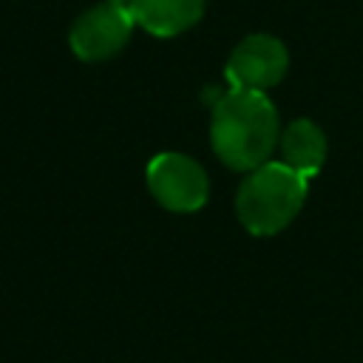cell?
<instances>
[{
    "label": "cell",
    "mask_w": 363,
    "mask_h": 363,
    "mask_svg": "<svg viewBox=\"0 0 363 363\" xmlns=\"http://www.w3.org/2000/svg\"><path fill=\"white\" fill-rule=\"evenodd\" d=\"M286 65H289V54L278 37L250 34L247 40H241L233 48V54L224 65V77H227L230 88L267 91L284 79Z\"/></svg>",
    "instance_id": "cell-5"
},
{
    "label": "cell",
    "mask_w": 363,
    "mask_h": 363,
    "mask_svg": "<svg viewBox=\"0 0 363 363\" xmlns=\"http://www.w3.org/2000/svg\"><path fill=\"white\" fill-rule=\"evenodd\" d=\"M204 11V0H133V20L153 37L187 31Z\"/></svg>",
    "instance_id": "cell-7"
},
{
    "label": "cell",
    "mask_w": 363,
    "mask_h": 363,
    "mask_svg": "<svg viewBox=\"0 0 363 363\" xmlns=\"http://www.w3.org/2000/svg\"><path fill=\"white\" fill-rule=\"evenodd\" d=\"M281 162L312 179L326 162V136L312 119H295L281 130L278 139Z\"/></svg>",
    "instance_id": "cell-6"
},
{
    "label": "cell",
    "mask_w": 363,
    "mask_h": 363,
    "mask_svg": "<svg viewBox=\"0 0 363 363\" xmlns=\"http://www.w3.org/2000/svg\"><path fill=\"white\" fill-rule=\"evenodd\" d=\"M278 111L264 91L230 88L213 102L210 145L233 170H252L278 147Z\"/></svg>",
    "instance_id": "cell-1"
},
{
    "label": "cell",
    "mask_w": 363,
    "mask_h": 363,
    "mask_svg": "<svg viewBox=\"0 0 363 363\" xmlns=\"http://www.w3.org/2000/svg\"><path fill=\"white\" fill-rule=\"evenodd\" d=\"M133 26H136L133 11L119 9V6L105 0L94 9H88L71 26L68 43H71V51L79 60L99 62V60H108V57H113L116 51L125 48V43L130 40Z\"/></svg>",
    "instance_id": "cell-4"
},
{
    "label": "cell",
    "mask_w": 363,
    "mask_h": 363,
    "mask_svg": "<svg viewBox=\"0 0 363 363\" xmlns=\"http://www.w3.org/2000/svg\"><path fill=\"white\" fill-rule=\"evenodd\" d=\"M108 3H113V6H119V9H128V11H133V0H108Z\"/></svg>",
    "instance_id": "cell-8"
},
{
    "label": "cell",
    "mask_w": 363,
    "mask_h": 363,
    "mask_svg": "<svg viewBox=\"0 0 363 363\" xmlns=\"http://www.w3.org/2000/svg\"><path fill=\"white\" fill-rule=\"evenodd\" d=\"M306 193V176H301L284 162L267 159L264 164L247 170L235 196V210L241 224L252 235H275L301 213Z\"/></svg>",
    "instance_id": "cell-2"
},
{
    "label": "cell",
    "mask_w": 363,
    "mask_h": 363,
    "mask_svg": "<svg viewBox=\"0 0 363 363\" xmlns=\"http://www.w3.org/2000/svg\"><path fill=\"white\" fill-rule=\"evenodd\" d=\"M145 176L153 199L173 213H196L207 201V173L184 153H156L147 162Z\"/></svg>",
    "instance_id": "cell-3"
}]
</instances>
